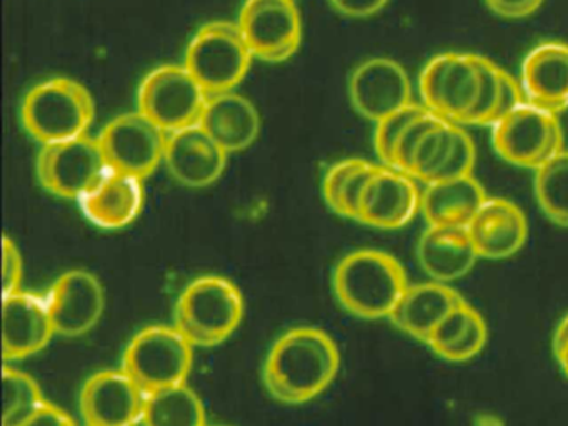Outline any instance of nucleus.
I'll return each instance as SVG.
<instances>
[{
  "label": "nucleus",
  "mask_w": 568,
  "mask_h": 426,
  "mask_svg": "<svg viewBox=\"0 0 568 426\" xmlns=\"http://www.w3.org/2000/svg\"><path fill=\"white\" fill-rule=\"evenodd\" d=\"M209 93L185 65L158 67L142 80L138 92L139 112L168 133L197 125Z\"/></svg>",
  "instance_id": "obj_8"
},
{
  "label": "nucleus",
  "mask_w": 568,
  "mask_h": 426,
  "mask_svg": "<svg viewBox=\"0 0 568 426\" xmlns=\"http://www.w3.org/2000/svg\"><path fill=\"white\" fill-rule=\"evenodd\" d=\"M464 302V296L457 290L450 288L447 283L428 282L408 285L388 318L402 332L427 343L435 326L455 306Z\"/></svg>",
  "instance_id": "obj_25"
},
{
  "label": "nucleus",
  "mask_w": 568,
  "mask_h": 426,
  "mask_svg": "<svg viewBox=\"0 0 568 426\" xmlns=\"http://www.w3.org/2000/svg\"><path fill=\"white\" fill-rule=\"evenodd\" d=\"M237 26L254 57L265 62H284L301 47L302 19L295 0H247Z\"/></svg>",
  "instance_id": "obj_12"
},
{
  "label": "nucleus",
  "mask_w": 568,
  "mask_h": 426,
  "mask_svg": "<svg viewBox=\"0 0 568 426\" xmlns=\"http://www.w3.org/2000/svg\"><path fill=\"white\" fill-rule=\"evenodd\" d=\"M19 426H75L74 419L52 403L45 402L34 415Z\"/></svg>",
  "instance_id": "obj_36"
},
{
  "label": "nucleus",
  "mask_w": 568,
  "mask_h": 426,
  "mask_svg": "<svg viewBox=\"0 0 568 426\" xmlns=\"http://www.w3.org/2000/svg\"><path fill=\"white\" fill-rule=\"evenodd\" d=\"M109 166L98 136L82 135L42 145L38 179L52 195L79 200L98 185Z\"/></svg>",
  "instance_id": "obj_10"
},
{
  "label": "nucleus",
  "mask_w": 568,
  "mask_h": 426,
  "mask_svg": "<svg viewBox=\"0 0 568 426\" xmlns=\"http://www.w3.org/2000/svg\"><path fill=\"white\" fill-rule=\"evenodd\" d=\"M22 276H24V262L21 250L14 240L4 235L2 240V295L21 292Z\"/></svg>",
  "instance_id": "obj_33"
},
{
  "label": "nucleus",
  "mask_w": 568,
  "mask_h": 426,
  "mask_svg": "<svg viewBox=\"0 0 568 426\" xmlns=\"http://www.w3.org/2000/svg\"><path fill=\"white\" fill-rule=\"evenodd\" d=\"M142 422L145 426H207L204 403L187 383L148 393Z\"/></svg>",
  "instance_id": "obj_27"
},
{
  "label": "nucleus",
  "mask_w": 568,
  "mask_h": 426,
  "mask_svg": "<svg viewBox=\"0 0 568 426\" xmlns=\"http://www.w3.org/2000/svg\"><path fill=\"white\" fill-rule=\"evenodd\" d=\"M418 262L435 282L462 278L474 268L478 256L468 229L428 225L417 245Z\"/></svg>",
  "instance_id": "obj_24"
},
{
  "label": "nucleus",
  "mask_w": 568,
  "mask_h": 426,
  "mask_svg": "<svg viewBox=\"0 0 568 426\" xmlns=\"http://www.w3.org/2000/svg\"><path fill=\"white\" fill-rule=\"evenodd\" d=\"M468 235L481 258H508L527 242L528 223L514 202L488 196L468 225Z\"/></svg>",
  "instance_id": "obj_21"
},
{
  "label": "nucleus",
  "mask_w": 568,
  "mask_h": 426,
  "mask_svg": "<svg viewBox=\"0 0 568 426\" xmlns=\"http://www.w3.org/2000/svg\"><path fill=\"white\" fill-rule=\"evenodd\" d=\"M194 363V345L178 326L154 325L129 342L121 368L148 393L185 383Z\"/></svg>",
  "instance_id": "obj_6"
},
{
  "label": "nucleus",
  "mask_w": 568,
  "mask_h": 426,
  "mask_svg": "<svg viewBox=\"0 0 568 426\" xmlns=\"http://www.w3.org/2000/svg\"><path fill=\"white\" fill-rule=\"evenodd\" d=\"M420 209L422 193L414 176L378 165L362 195L357 222L375 229L397 230L410 223Z\"/></svg>",
  "instance_id": "obj_16"
},
{
  "label": "nucleus",
  "mask_w": 568,
  "mask_h": 426,
  "mask_svg": "<svg viewBox=\"0 0 568 426\" xmlns=\"http://www.w3.org/2000/svg\"><path fill=\"white\" fill-rule=\"evenodd\" d=\"M487 199L478 180L467 175L425 186L420 210L428 225L468 229Z\"/></svg>",
  "instance_id": "obj_26"
},
{
  "label": "nucleus",
  "mask_w": 568,
  "mask_h": 426,
  "mask_svg": "<svg viewBox=\"0 0 568 426\" xmlns=\"http://www.w3.org/2000/svg\"><path fill=\"white\" fill-rule=\"evenodd\" d=\"M145 396L124 369H105L84 383L79 408L88 426H134L144 418Z\"/></svg>",
  "instance_id": "obj_15"
},
{
  "label": "nucleus",
  "mask_w": 568,
  "mask_h": 426,
  "mask_svg": "<svg viewBox=\"0 0 568 426\" xmlns=\"http://www.w3.org/2000/svg\"><path fill=\"white\" fill-rule=\"evenodd\" d=\"M45 302L55 333L74 338L91 332L101 320L105 306L104 288L92 273L71 270L55 280Z\"/></svg>",
  "instance_id": "obj_17"
},
{
  "label": "nucleus",
  "mask_w": 568,
  "mask_h": 426,
  "mask_svg": "<svg viewBox=\"0 0 568 426\" xmlns=\"http://www.w3.org/2000/svg\"><path fill=\"white\" fill-rule=\"evenodd\" d=\"M199 123L227 153L248 149L261 133L257 106L234 90L209 97Z\"/></svg>",
  "instance_id": "obj_23"
},
{
  "label": "nucleus",
  "mask_w": 568,
  "mask_h": 426,
  "mask_svg": "<svg viewBox=\"0 0 568 426\" xmlns=\"http://www.w3.org/2000/svg\"><path fill=\"white\" fill-rule=\"evenodd\" d=\"M555 356H557L558 363H560L561 369H564L565 375L568 376V342L561 346L560 349L554 352Z\"/></svg>",
  "instance_id": "obj_38"
},
{
  "label": "nucleus",
  "mask_w": 568,
  "mask_h": 426,
  "mask_svg": "<svg viewBox=\"0 0 568 426\" xmlns=\"http://www.w3.org/2000/svg\"><path fill=\"white\" fill-rule=\"evenodd\" d=\"M78 203L94 225L105 230L124 229L141 213L144 186L138 176L109 169Z\"/></svg>",
  "instance_id": "obj_22"
},
{
  "label": "nucleus",
  "mask_w": 568,
  "mask_h": 426,
  "mask_svg": "<svg viewBox=\"0 0 568 426\" xmlns=\"http://www.w3.org/2000/svg\"><path fill=\"white\" fill-rule=\"evenodd\" d=\"M488 9L507 19H524L540 9L544 0H485Z\"/></svg>",
  "instance_id": "obj_34"
},
{
  "label": "nucleus",
  "mask_w": 568,
  "mask_h": 426,
  "mask_svg": "<svg viewBox=\"0 0 568 426\" xmlns=\"http://www.w3.org/2000/svg\"><path fill=\"white\" fill-rule=\"evenodd\" d=\"M418 89L432 113L457 125H470L480 97V55L447 52L434 57L422 70Z\"/></svg>",
  "instance_id": "obj_7"
},
{
  "label": "nucleus",
  "mask_w": 568,
  "mask_h": 426,
  "mask_svg": "<svg viewBox=\"0 0 568 426\" xmlns=\"http://www.w3.org/2000/svg\"><path fill=\"white\" fill-rule=\"evenodd\" d=\"M229 153L201 123L169 133L164 163L169 173L191 189H204L221 179Z\"/></svg>",
  "instance_id": "obj_18"
},
{
  "label": "nucleus",
  "mask_w": 568,
  "mask_h": 426,
  "mask_svg": "<svg viewBox=\"0 0 568 426\" xmlns=\"http://www.w3.org/2000/svg\"><path fill=\"white\" fill-rule=\"evenodd\" d=\"M252 59L254 53L237 22L215 20L192 37L184 65L209 95H215L234 90L247 75Z\"/></svg>",
  "instance_id": "obj_5"
},
{
  "label": "nucleus",
  "mask_w": 568,
  "mask_h": 426,
  "mask_svg": "<svg viewBox=\"0 0 568 426\" xmlns=\"http://www.w3.org/2000/svg\"><path fill=\"white\" fill-rule=\"evenodd\" d=\"M491 129L495 152L511 165L537 170L564 152V132L557 115L528 102Z\"/></svg>",
  "instance_id": "obj_9"
},
{
  "label": "nucleus",
  "mask_w": 568,
  "mask_h": 426,
  "mask_svg": "<svg viewBox=\"0 0 568 426\" xmlns=\"http://www.w3.org/2000/svg\"><path fill=\"white\" fill-rule=\"evenodd\" d=\"M521 87L531 105L557 115L568 106V45L544 42L521 63Z\"/></svg>",
  "instance_id": "obj_20"
},
{
  "label": "nucleus",
  "mask_w": 568,
  "mask_h": 426,
  "mask_svg": "<svg viewBox=\"0 0 568 426\" xmlns=\"http://www.w3.org/2000/svg\"><path fill=\"white\" fill-rule=\"evenodd\" d=\"M481 89L470 125H494L495 109L500 93L501 69L497 63L480 55Z\"/></svg>",
  "instance_id": "obj_32"
},
{
  "label": "nucleus",
  "mask_w": 568,
  "mask_h": 426,
  "mask_svg": "<svg viewBox=\"0 0 568 426\" xmlns=\"http://www.w3.org/2000/svg\"><path fill=\"white\" fill-rule=\"evenodd\" d=\"M244 296L219 275H204L185 286L174 312V325L194 346H215L229 338L244 318Z\"/></svg>",
  "instance_id": "obj_4"
},
{
  "label": "nucleus",
  "mask_w": 568,
  "mask_h": 426,
  "mask_svg": "<svg viewBox=\"0 0 568 426\" xmlns=\"http://www.w3.org/2000/svg\"><path fill=\"white\" fill-rule=\"evenodd\" d=\"M54 335V323L45 298L22 290L4 296L2 356L6 362L36 355L49 345Z\"/></svg>",
  "instance_id": "obj_19"
},
{
  "label": "nucleus",
  "mask_w": 568,
  "mask_h": 426,
  "mask_svg": "<svg viewBox=\"0 0 568 426\" xmlns=\"http://www.w3.org/2000/svg\"><path fill=\"white\" fill-rule=\"evenodd\" d=\"M568 342V315L561 320L554 333V352L560 349Z\"/></svg>",
  "instance_id": "obj_37"
},
{
  "label": "nucleus",
  "mask_w": 568,
  "mask_h": 426,
  "mask_svg": "<svg viewBox=\"0 0 568 426\" xmlns=\"http://www.w3.org/2000/svg\"><path fill=\"white\" fill-rule=\"evenodd\" d=\"M21 119L36 142L51 145L88 135L95 119V103L82 83L54 77L29 90Z\"/></svg>",
  "instance_id": "obj_3"
},
{
  "label": "nucleus",
  "mask_w": 568,
  "mask_h": 426,
  "mask_svg": "<svg viewBox=\"0 0 568 426\" xmlns=\"http://www.w3.org/2000/svg\"><path fill=\"white\" fill-rule=\"evenodd\" d=\"M477 159L474 140L457 123L438 119L412 153L407 175L425 185L471 175Z\"/></svg>",
  "instance_id": "obj_13"
},
{
  "label": "nucleus",
  "mask_w": 568,
  "mask_h": 426,
  "mask_svg": "<svg viewBox=\"0 0 568 426\" xmlns=\"http://www.w3.org/2000/svg\"><path fill=\"white\" fill-rule=\"evenodd\" d=\"M427 106L424 103H410L397 112L382 119L381 122L375 123L374 146L381 162L385 166L392 165V156H394V149L397 145L404 130L407 129L412 120L417 119L420 113H424Z\"/></svg>",
  "instance_id": "obj_31"
},
{
  "label": "nucleus",
  "mask_w": 568,
  "mask_h": 426,
  "mask_svg": "<svg viewBox=\"0 0 568 426\" xmlns=\"http://www.w3.org/2000/svg\"><path fill=\"white\" fill-rule=\"evenodd\" d=\"M348 97L357 113L375 123L414 103L407 70L385 57L365 60L352 70Z\"/></svg>",
  "instance_id": "obj_14"
},
{
  "label": "nucleus",
  "mask_w": 568,
  "mask_h": 426,
  "mask_svg": "<svg viewBox=\"0 0 568 426\" xmlns=\"http://www.w3.org/2000/svg\"><path fill=\"white\" fill-rule=\"evenodd\" d=\"M535 172L538 205L551 222L568 229V152L564 150Z\"/></svg>",
  "instance_id": "obj_29"
},
{
  "label": "nucleus",
  "mask_w": 568,
  "mask_h": 426,
  "mask_svg": "<svg viewBox=\"0 0 568 426\" xmlns=\"http://www.w3.org/2000/svg\"><path fill=\"white\" fill-rule=\"evenodd\" d=\"M2 385V426L22 425L45 403L41 388L28 373L6 366Z\"/></svg>",
  "instance_id": "obj_30"
},
{
  "label": "nucleus",
  "mask_w": 568,
  "mask_h": 426,
  "mask_svg": "<svg viewBox=\"0 0 568 426\" xmlns=\"http://www.w3.org/2000/svg\"><path fill=\"white\" fill-rule=\"evenodd\" d=\"M341 16L351 19H367L381 12L390 0H328Z\"/></svg>",
  "instance_id": "obj_35"
},
{
  "label": "nucleus",
  "mask_w": 568,
  "mask_h": 426,
  "mask_svg": "<svg viewBox=\"0 0 568 426\" xmlns=\"http://www.w3.org/2000/svg\"><path fill=\"white\" fill-rule=\"evenodd\" d=\"M341 366L334 339L315 326L288 329L272 345L264 363V385L288 405L311 402L328 388Z\"/></svg>",
  "instance_id": "obj_1"
},
{
  "label": "nucleus",
  "mask_w": 568,
  "mask_h": 426,
  "mask_svg": "<svg viewBox=\"0 0 568 426\" xmlns=\"http://www.w3.org/2000/svg\"><path fill=\"white\" fill-rule=\"evenodd\" d=\"M332 285L347 312L377 320L392 315L408 283L404 266L390 253L362 248L337 263Z\"/></svg>",
  "instance_id": "obj_2"
},
{
  "label": "nucleus",
  "mask_w": 568,
  "mask_h": 426,
  "mask_svg": "<svg viewBox=\"0 0 568 426\" xmlns=\"http://www.w3.org/2000/svg\"><path fill=\"white\" fill-rule=\"evenodd\" d=\"M377 166L362 159H345L332 165L322 185L327 205L344 219L357 220L362 195Z\"/></svg>",
  "instance_id": "obj_28"
},
{
  "label": "nucleus",
  "mask_w": 568,
  "mask_h": 426,
  "mask_svg": "<svg viewBox=\"0 0 568 426\" xmlns=\"http://www.w3.org/2000/svg\"><path fill=\"white\" fill-rule=\"evenodd\" d=\"M169 133L142 112L122 113L99 133L111 170L144 180L164 162Z\"/></svg>",
  "instance_id": "obj_11"
}]
</instances>
